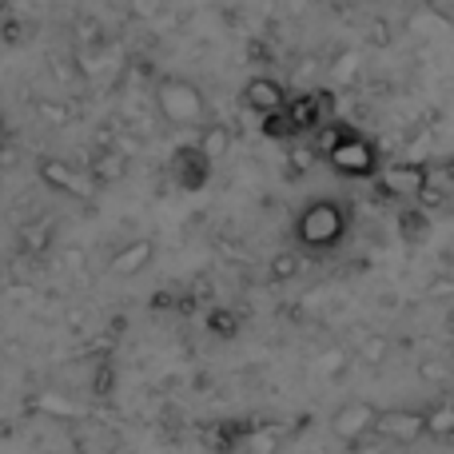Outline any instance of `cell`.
Segmentation results:
<instances>
[{
    "label": "cell",
    "instance_id": "obj_1",
    "mask_svg": "<svg viewBox=\"0 0 454 454\" xmlns=\"http://www.w3.org/2000/svg\"><path fill=\"white\" fill-rule=\"evenodd\" d=\"M156 112L172 128H204L207 124L204 92L184 76H160L156 80Z\"/></svg>",
    "mask_w": 454,
    "mask_h": 454
},
{
    "label": "cell",
    "instance_id": "obj_2",
    "mask_svg": "<svg viewBox=\"0 0 454 454\" xmlns=\"http://www.w3.org/2000/svg\"><path fill=\"white\" fill-rule=\"evenodd\" d=\"M295 235H299V243L311 251L335 247V243L347 235V212L335 204V200H311V204L299 212Z\"/></svg>",
    "mask_w": 454,
    "mask_h": 454
},
{
    "label": "cell",
    "instance_id": "obj_3",
    "mask_svg": "<svg viewBox=\"0 0 454 454\" xmlns=\"http://www.w3.org/2000/svg\"><path fill=\"white\" fill-rule=\"evenodd\" d=\"M327 164L335 168L339 176H347V180H367V176H379V152L371 140H363L359 132H347L343 140L331 148Z\"/></svg>",
    "mask_w": 454,
    "mask_h": 454
},
{
    "label": "cell",
    "instance_id": "obj_4",
    "mask_svg": "<svg viewBox=\"0 0 454 454\" xmlns=\"http://www.w3.org/2000/svg\"><path fill=\"white\" fill-rule=\"evenodd\" d=\"M36 176H40L44 188L60 192V196H68V200H92V192H96L88 168H76V164H68V160H60V156H40L36 160Z\"/></svg>",
    "mask_w": 454,
    "mask_h": 454
},
{
    "label": "cell",
    "instance_id": "obj_5",
    "mask_svg": "<svg viewBox=\"0 0 454 454\" xmlns=\"http://www.w3.org/2000/svg\"><path fill=\"white\" fill-rule=\"evenodd\" d=\"M375 423H379V407H375V403H347V407L335 411L331 431H335L339 442L355 447V442H363L367 434H375Z\"/></svg>",
    "mask_w": 454,
    "mask_h": 454
},
{
    "label": "cell",
    "instance_id": "obj_6",
    "mask_svg": "<svg viewBox=\"0 0 454 454\" xmlns=\"http://www.w3.org/2000/svg\"><path fill=\"white\" fill-rule=\"evenodd\" d=\"M375 434L387 442H419L427 434V415L423 411H411V407H399V411H379V423H375Z\"/></svg>",
    "mask_w": 454,
    "mask_h": 454
},
{
    "label": "cell",
    "instance_id": "obj_7",
    "mask_svg": "<svg viewBox=\"0 0 454 454\" xmlns=\"http://www.w3.org/2000/svg\"><path fill=\"white\" fill-rule=\"evenodd\" d=\"M287 120L299 132H315L319 124H327V92H299L295 100H287Z\"/></svg>",
    "mask_w": 454,
    "mask_h": 454
},
{
    "label": "cell",
    "instance_id": "obj_8",
    "mask_svg": "<svg viewBox=\"0 0 454 454\" xmlns=\"http://www.w3.org/2000/svg\"><path fill=\"white\" fill-rule=\"evenodd\" d=\"M379 184H383V192H391V196H407L415 200L419 192L427 188V164H387L383 172H379Z\"/></svg>",
    "mask_w": 454,
    "mask_h": 454
},
{
    "label": "cell",
    "instance_id": "obj_9",
    "mask_svg": "<svg viewBox=\"0 0 454 454\" xmlns=\"http://www.w3.org/2000/svg\"><path fill=\"white\" fill-rule=\"evenodd\" d=\"M243 104H247L255 116H267V112L287 108V92H283V84L271 76H251L247 84H243Z\"/></svg>",
    "mask_w": 454,
    "mask_h": 454
},
{
    "label": "cell",
    "instance_id": "obj_10",
    "mask_svg": "<svg viewBox=\"0 0 454 454\" xmlns=\"http://www.w3.org/2000/svg\"><path fill=\"white\" fill-rule=\"evenodd\" d=\"M207 172H212V160H207L196 144H188V148H180L172 156V176H176V184H180V188H188V192L204 188Z\"/></svg>",
    "mask_w": 454,
    "mask_h": 454
},
{
    "label": "cell",
    "instance_id": "obj_11",
    "mask_svg": "<svg viewBox=\"0 0 454 454\" xmlns=\"http://www.w3.org/2000/svg\"><path fill=\"white\" fill-rule=\"evenodd\" d=\"M152 259H156V239L140 235V239H128L124 247L108 259V271L120 275V279H124V275H140L144 267H152Z\"/></svg>",
    "mask_w": 454,
    "mask_h": 454
},
{
    "label": "cell",
    "instance_id": "obj_12",
    "mask_svg": "<svg viewBox=\"0 0 454 454\" xmlns=\"http://www.w3.org/2000/svg\"><path fill=\"white\" fill-rule=\"evenodd\" d=\"M124 172H128V156L120 148H100L88 160V176H92L96 188H108V184L124 180Z\"/></svg>",
    "mask_w": 454,
    "mask_h": 454
},
{
    "label": "cell",
    "instance_id": "obj_13",
    "mask_svg": "<svg viewBox=\"0 0 454 454\" xmlns=\"http://www.w3.org/2000/svg\"><path fill=\"white\" fill-rule=\"evenodd\" d=\"M231 140H235V136H231V128H227V124H204V128H200L196 148L215 164V160H223L227 152H231Z\"/></svg>",
    "mask_w": 454,
    "mask_h": 454
},
{
    "label": "cell",
    "instance_id": "obj_14",
    "mask_svg": "<svg viewBox=\"0 0 454 454\" xmlns=\"http://www.w3.org/2000/svg\"><path fill=\"white\" fill-rule=\"evenodd\" d=\"M427 415V434L431 439H454V403H434Z\"/></svg>",
    "mask_w": 454,
    "mask_h": 454
},
{
    "label": "cell",
    "instance_id": "obj_15",
    "mask_svg": "<svg viewBox=\"0 0 454 454\" xmlns=\"http://www.w3.org/2000/svg\"><path fill=\"white\" fill-rule=\"evenodd\" d=\"M359 72H363V52H359V48H347V52L331 64V84L343 88V84H351Z\"/></svg>",
    "mask_w": 454,
    "mask_h": 454
},
{
    "label": "cell",
    "instance_id": "obj_16",
    "mask_svg": "<svg viewBox=\"0 0 454 454\" xmlns=\"http://www.w3.org/2000/svg\"><path fill=\"white\" fill-rule=\"evenodd\" d=\"M299 267H303V259H299L295 251H279V255L267 263V279H271V283H287V279H295V275H299Z\"/></svg>",
    "mask_w": 454,
    "mask_h": 454
},
{
    "label": "cell",
    "instance_id": "obj_17",
    "mask_svg": "<svg viewBox=\"0 0 454 454\" xmlns=\"http://www.w3.org/2000/svg\"><path fill=\"white\" fill-rule=\"evenodd\" d=\"M347 132H351V128H343V124H319V128H315V144H311V152H315V156L327 160V156H331V148H335V144L343 140Z\"/></svg>",
    "mask_w": 454,
    "mask_h": 454
},
{
    "label": "cell",
    "instance_id": "obj_18",
    "mask_svg": "<svg viewBox=\"0 0 454 454\" xmlns=\"http://www.w3.org/2000/svg\"><path fill=\"white\" fill-rule=\"evenodd\" d=\"M32 112H36L48 128H64V124H68V108H64L60 100H48V96H36V100H32Z\"/></svg>",
    "mask_w": 454,
    "mask_h": 454
},
{
    "label": "cell",
    "instance_id": "obj_19",
    "mask_svg": "<svg viewBox=\"0 0 454 454\" xmlns=\"http://www.w3.org/2000/svg\"><path fill=\"white\" fill-rule=\"evenodd\" d=\"M387 355H391V343H387L383 335H367V339H363V347H359V359L367 363V367H383V363H387Z\"/></svg>",
    "mask_w": 454,
    "mask_h": 454
},
{
    "label": "cell",
    "instance_id": "obj_20",
    "mask_svg": "<svg viewBox=\"0 0 454 454\" xmlns=\"http://www.w3.org/2000/svg\"><path fill=\"white\" fill-rule=\"evenodd\" d=\"M48 243H52V223L40 220L32 227H24V247L32 251V255H40V251H48Z\"/></svg>",
    "mask_w": 454,
    "mask_h": 454
},
{
    "label": "cell",
    "instance_id": "obj_21",
    "mask_svg": "<svg viewBox=\"0 0 454 454\" xmlns=\"http://www.w3.org/2000/svg\"><path fill=\"white\" fill-rule=\"evenodd\" d=\"M263 136H271V140H287V136H295L287 112H267L263 116Z\"/></svg>",
    "mask_w": 454,
    "mask_h": 454
},
{
    "label": "cell",
    "instance_id": "obj_22",
    "mask_svg": "<svg viewBox=\"0 0 454 454\" xmlns=\"http://www.w3.org/2000/svg\"><path fill=\"white\" fill-rule=\"evenodd\" d=\"M164 8H168V0H128V12H132L136 20H156Z\"/></svg>",
    "mask_w": 454,
    "mask_h": 454
},
{
    "label": "cell",
    "instance_id": "obj_23",
    "mask_svg": "<svg viewBox=\"0 0 454 454\" xmlns=\"http://www.w3.org/2000/svg\"><path fill=\"white\" fill-rule=\"evenodd\" d=\"M279 450V434L275 431H255L251 434V454H275Z\"/></svg>",
    "mask_w": 454,
    "mask_h": 454
},
{
    "label": "cell",
    "instance_id": "obj_24",
    "mask_svg": "<svg viewBox=\"0 0 454 454\" xmlns=\"http://www.w3.org/2000/svg\"><path fill=\"white\" fill-rule=\"evenodd\" d=\"M343 367H347V355L339 351V347L323 355V375H343Z\"/></svg>",
    "mask_w": 454,
    "mask_h": 454
},
{
    "label": "cell",
    "instance_id": "obj_25",
    "mask_svg": "<svg viewBox=\"0 0 454 454\" xmlns=\"http://www.w3.org/2000/svg\"><path fill=\"white\" fill-rule=\"evenodd\" d=\"M80 44H104V32L96 20H84L80 24Z\"/></svg>",
    "mask_w": 454,
    "mask_h": 454
},
{
    "label": "cell",
    "instance_id": "obj_26",
    "mask_svg": "<svg viewBox=\"0 0 454 454\" xmlns=\"http://www.w3.org/2000/svg\"><path fill=\"white\" fill-rule=\"evenodd\" d=\"M24 36H28V32H24V24H20V20H8L4 28H0V40H8V44H20Z\"/></svg>",
    "mask_w": 454,
    "mask_h": 454
},
{
    "label": "cell",
    "instance_id": "obj_27",
    "mask_svg": "<svg viewBox=\"0 0 454 454\" xmlns=\"http://www.w3.org/2000/svg\"><path fill=\"white\" fill-rule=\"evenodd\" d=\"M212 327H215V331H220V335H231L235 319H231V315H223V311H215V315H212Z\"/></svg>",
    "mask_w": 454,
    "mask_h": 454
},
{
    "label": "cell",
    "instance_id": "obj_28",
    "mask_svg": "<svg viewBox=\"0 0 454 454\" xmlns=\"http://www.w3.org/2000/svg\"><path fill=\"white\" fill-rule=\"evenodd\" d=\"M291 164L299 168V172H307V168L315 164V152L311 148H303V152H295V156H291Z\"/></svg>",
    "mask_w": 454,
    "mask_h": 454
},
{
    "label": "cell",
    "instance_id": "obj_29",
    "mask_svg": "<svg viewBox=\"0 0 454 454\" xmlns=\"http://www.w3.org/2000/svg\"><path fill=\"white\" fill-rule=\"evenodd\" d=\"M439 172H442V176H447V184H450V188H454V160H447V164H442V168H439Z\"/></svg>",
    "mask_w": 454,
    "mask_h": 454
},
{
    "label": "cell",
    "instance_id": "obj_30",
    "mask_svg": "<svg viewBox=\"0 0 454 454\" xmlns=\"http://www.w3.org/2000/svg\"><path fill=\"white\" fill-rule=\"evenodd\" d=\"M4 140H8V124H4V116H0V152H4Z\"/></svg>",
    "mask_w": 454,
    "mask_h": 454
}]
</instances>
